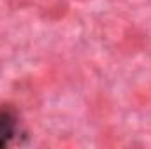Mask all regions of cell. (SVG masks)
I'll use <instances>...</instances> for the list:
<instances>
[{
	"mask_svg": "<svg viewBox=\"0 0 151 149\" xmlns=\"http://www.w3.org/2000/svg\"><path fill=\"white\" fill-rule=\"evenodd\" d=\"M146 47H148V35L137 27L127 28L118 44V49L123 54H137V53L144 51Z\"/></svg>",
	"mask_w": 151,
	"mask_h": 149,
	"instance_id": "6da1fadb",
	"label": "cell"
},
{
	"mask_svg": "<svg viewBox=\"0 0 151 149\" xmlns=\"http://www.w3.org/2000/svg\"><path fill=\"white\" fill-rule=\"evenodd\" d=\"M16 132V116L11 109H0V148L7 146Z\"/></svg>",
	"mask_w": 151,
	"mask_h": 149,
	"instance_id": "7a4b0ae2",
	"label": "cell"
},
{
	"mask_svg": "<svg viewBox=\"0 0 151 149\" xmlns=\"http://www.w3.org/2000/svg\"><path fill=\"white\" fill-rule=\"evenodd\" d=\"M40 18L47 19V21H60L69 14V4L63 0H53L46 5H42L40 9Z\"/></svg>",
	"mask_w": 151,
	"mask_h": 149,
	"instance_id": "3957f363",
	"label": "cell"
},
{
	"mask_svg": "<svg viewBox=\"0 0 151 149\" xmlns=\"http://www.w3.org/2000/svg\"><path fill=\"white\" fill-rule=\"evenodd\" d=\"M90 114L95 119H106L111 114V102L107 100L106 95H97L91 102H90Z\"/></svg>",
	"mask_w": 151,
	"mask_h": 149,
	"instance_id": "277c9868",
	"label": "cell"
},
{
	"mask_svg": "<svg viewBox=\"0 0 151 149\" xmlns=\"http://www.w3.org/2000/svg\"><path fill=\"white\" fill-rule=\"evenodd\" d=\"M34 4V0H7V5L12 11H19V9H27Z\"/></svg>",
	"mask_w": 151,
	"mask_h": 149,
	"instance_id": "5b68a950",
	"label": "cell"
},
{
	"mask_svg": "<svg viewBox=\"0 0 151 149\" xmlns=\"http://www.w3.org/2000/svg\"><path fill=\"white\" fill-rule=\"evenodd\" d=\"M76 2H86V0H76Z\"/></svg>",
	"mask_w": 151,
	"mask_h": 149,
	"instance_id": "8992f818",
	"label": "cell"
}]
</instances>
